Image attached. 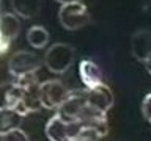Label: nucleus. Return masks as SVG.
I'll list each match as a JSON object with an SVG mask.
<instances>
[{
    "label": "nucleus",
    "instance_id": "obj_14",
    "mask_svg": "<svg viewBox=\"0 0 151 141\" xmlns=\"http://www.w3.org/2000/svg\"><path fill=\"white\" fill-rule=\"evenodd\" d=\"M22 119L24 116H21L16 110H0V135L19 129Z\"/></svg>",
    "mask_w": 151,
    "mask_h": 141
},
{
    "label": "nucleus",
    "instance_id": "obj_11",
    "mask_svg": "<svg viewBox=\"0 0 151 141\" xmlns=\"http://www.w3.org/2000/svg\"><path fill=\"white\" fill-rule=\"evenodd\" d=\"M19 100H21V86L16 80L0 85V110H14Z\"/></svg>",
    "mask_w": 151,
    "mask_h": 141
},
{
    "label": "nucleus",
    "instance_id": "obj_13",
    "mask_svg": "<svg viewBox=\"0 0 151 141\" xmlns=\"http://www.w3.org/2000/svg\"><path fill=\"white\" fill-rule=\"evenodd\" d=\"M41 6L42 0H11L13 13L22 19H32L38 16V13L41 11Z\"/></svg>",
    "mask_w": 151,
    "mask_h": 141
},
{
    "label": "nucleus",
    "instance_id": "obj_10",
    "mask_svg": "<svg viewBox=\"0 0 151 141\" xmlns=\"http://www.w3.org/2000/svg\"><path fill=\"white\" fill-rule=\"evenodd\" d=\"M79 75L87 89L104 83V75L101 68L91 60H82L79 63Z\"/></svg>",
    "mask_w": 151,
    "mask_h": 141
},
{
    "label": "nucleus",
    "instance_id": "obj_7",
    "mask_svg": "<svg viewBox=\"0 0 151 141\" xmlns=\"http://www.w3.org/2000/svg\"><path fill=\"white\" fill-rule=\"evenodd\" d=\"M69 89L60 80H46L40 83V102L46 110H58L68 96Z\"/></svg>",
    "mask_w": 151,
    "mask_h": 141
},
{
    "label": "nucleus",
    "instance_id": "obj_9",
    "mask_svg": "<svg viewBox=\"0 0 151 141\" xmlns=\"http://www.w3.org/2000/svg\"><path fill=\"white\" fill-rule=\"evenodd\" d=\"M131 53L135 60L143 61L151 53V30L140 28L131 36Z\"/></svg>",
    "mask_w": 151,
    "mask_h": 141
},
{
    "label": "nucleus",
    "instance_id": "obj_5",
    "mask_svg": "<svg viewBox=\"0 0 151 141\" xmlns=\"http://www.w3.org/2000/svg\"><path fill=\"white\" fill-rule=\"evenodd\" d=\"M87 89H74L69 91L63 103L58 107L57 113L68 121L82 122L85 113H87Z\"/></svg>",
    "mask_w": 151,
    "mask_h": 141
},
{
    "label": "nucleus",
    "instance_id": "obj_16",
    "mask_svg": "<svg viewBox=\"0 0 151 141\" xmlns=\"http://www.w3.org/2000/svg\"><path fill=\"white\" fill-rule=\"evenodd\" d=\"M0 141H30V138H28V135L19 127V129H14L11 132H8V133L0 135Z\"/></svg>",
    "mask_w": 151,
    "mask_h": 141
},
{
    "label": "nucleus",
    "instance_id": "obj_6",
    "mask_svg": "<svg viewBox=\"0 0 151 141\" xmlns=\"http://www.w3.org/2000/svg\"><path fill=\"white\" fill-rule=\"evenodd\" d=\"M80 129V122L68 121L55 113L49 121L46 122L44 133L49 141H74L76 135Z\"/></svg>",
    "mask_w": 151,
    "mask_h": 141
},
{
    "label": "nucleus",
    "instance_id": "obj_8",
    "mask_svg": "<svg viewBox=\"0 0 151 141\" xmlns=\"http://www.w3.org/2000/svg\"><path fill=\"white\" fill-rule=\"evenodd\" d=\"M87 103L91 110L107 116L109 110H110L113 107V103H115V97H113L112 89L109 88L106 83H101L94 88L87 89Z\"/></svg>",
    "mask_w": 151,
    "mask_h": 141
},
{
    "label": "nucleus",
    "instance_id": "obj_18",
    "mask_svg": "<svg viewBox=\"0 0 151 141\" xmlns=\"http://www.w3.org/2000/svg\"><path fill=\"white\" fill-rule=\"evenodd\" d=\"M8 47H9V42H8L6 39H5V38H3V35L0 33V55H2V53H5V52L8 50Z\"/></svg>",
    "mask_w": 151,
    "mask_h": 141
},
{
    "label": "nucleus",
    "instance_id": "obj_1",
    "mask_svg": "<svg viewBox=\"0 0 151 141\" xmlns=\"http://www.w3.org/2000/svg\"><path fill=\"white\" fill-rule=\"evenodd\" d=\"M16 82L21 86V100L17 107L14 108L19 115L25 118L30 113H35L41 108L40 102V82H38L36 75H25V77L16 78Z\"/></svg>",
    "mask_w": 151,
    "mask_h": 141
},
{
    "label": "nucleus",
    "instance_id": "obj_20",
    "mask_svg": "<svg viewBox=\"0 0 151 141\" xmlns=\"http://www.w3.org/2000/svg\"><path fill=\"white\" fill-rule=\"evenodd\" d=\"M57 3L65 5V3H76V2H82V0H55Z\"/></svg>",
    "mask_w": 151,
    "mask_h": 141
},
{
    "label": "nucleus",
    "instance_id": "obj_2",
    "mask_svg": "<svg viewBox=\"0 0 151 141\" xmlns=\"http://www.w3.org/2000/svg\"><path fill=\"white\" fill-rule=\"evenodd\" d=\"M76 60V49L66 42H55L46 50L42 64L46 66L50 72L63 74L66 72Z\"/></svg>",
    "mask_w": 151,
    "mask_h": 141
},
{
    "label": "nucleus",
    "instance_id": "obj_15",
    "mask_svg": "<svg viewBox=\"0 0 151 141\" xmlns=\"http://www.w3.org/2000/svg\"><path fill=\"white\" fill-rule=\"evenodd\" d=\"M27 41L35 49H44L49 44V31L42 25H33L27 31Z\"/></svg>",
    "mask_w": 151,
    "mask_h": 141
},
{
    "label": "nucleus",
    "instance_id": "obj_12",
    "mask_svg": "<svg viewBox=\"0 0 151 141\" xmlns=\"http://www.w3.org/2000/svg\"><path fill=\"white\" fill-rule=\"evenodd\" d=\"M21 21L14 13H0V33L9 44L19 36Z\"/></svg>",
    "mask_w": 151,
    "mask_h": 141
},
{
    "label": "nucleus",
    "instance_id": "obj_21",
    "mask_svg": "<svg viewBox=\"0 0 151 141\" xmlns=\"http://www.w3.org/2000/svg\"><path fill=\"white\" fill-rule=\"evenodd\" d=\"M0 13H2V0H0Z\"/></svg>",
    "mask_w": 151,
    "mask_h": 141
},
{
    "label": "nucleus",
    "instance_id": "obj_3",
    "mask_svg": "<svg viewBox=\"0 0 151 141\" xmlns=\"http://www.w3.org/2000/svg\"><path fill=\"white\" fill-rule=\"evenodd\" d=\"M41 66H42V58L30 50H17L8 60V70L14 78L36 74V70Z\"/></svg>",
    "mask_w": 151,
    "mask_h": 141
},
{
    "label": "nucleus",
    "instance_id": "obj_17",
    "mask_svg": "<svg viewBox=\"0 0 151 141\" xmlns=\"http://www.w3.org/2000/svg\"><path fill=\"white\" fill-rule=\"evenodd\" d=\"M142 116L151 124V93L146 94L142 100Z\"/></svg>",
    "mask_w": 151,
    "mask_h": 141
},
{
    "label": "nucleus",
    "instance_id": "obj_19",
    "mask_svg": "<svg viewBox=\"0 0 151 141\" xmlns=\"http://www.w3.org/2000/svg\"><path fill=\"white\" fill-rule=\"evenodd\" d=\"M143 64H145V69H146V72H148L151 75V53L146 56V60L143 61Z\"/></svg>",
    "mask_w": 151,
    "mask_h": 141
},
{
    "label": "nucleus",
    "instance_id": "obj_4",
    "mask_svg": "<svg viewBox=\"0 0 151 141\" xmlns=\"http://www.w3.org/2000/svg\"><path fill=\"white\" fill-rule=\"evenodd\" d=\"M58 21L61 27L68 31H76L83 28L90 22V11L82 2L60 5Z\"/></svg>",
    "mask_w": 151,
    "mask_h": 141
}]
</instances>
